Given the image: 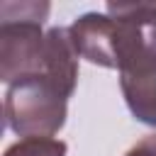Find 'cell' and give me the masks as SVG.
Here are the masks:
<instances>
[{
    "mask_svg": "<svg viewBox=\"0 0 156 156\" xmlns=\"http://www.w3.org/2000/svg\"><path fill=\"white\" fill-rule=\"evenodd\" d=\"M80 58L129 71L156 61V2H107L105 12H85L68 27Z\"/></svg>",
    "mask_w": 156,
    "mask_h": 156,
    "instance_id": "6da1fadb",
    "label": "cell"
},
{
    "mask_svg": "<svg viewBox=\"0 0 156 156\" xmlns=\"http://www.w3.org/2000/svg\"><path fill=\"white\" fill-rule=\"evenodd\" d=\"M49 2H2L0 5V80H46L49 44L41 24L49 17ZM51 85V83H49Z\"/></svg>",
    "mask_w": 156,
    "mask_h": 156,
    "instance_id": "7a4b0ae2",
    "label": "cell"
},
{
    "mask_svg": "<svg viewBox=\"0 0 156 156\" xmlns=\"http://www.w3.org/2000/svg\"><path fill=\"white\" fill-rule=\"evenodd\" d=\"M68 100L46 80L32 78L7 85L5 122L20 139H54L66 124Z\"/></svg>",
    "mask_w": 156,
    "mask_h": 156,
    "instance_id": "3957f363",
    "label": "cell"
},
{
    "mask_svg": "<svg viewBox=\"0 0 156 156\" xmlns=\"http://www.w3.org/2000/svg\"><path fill=\"white\" fill-rule=\"evenodd\" d=\"M119 88L129 112L149 127H156V61L119 73Z\"/></svg>",
    "mask_w": 156,
    "mask_h": 156,
    "instance_id": "277c9868",
    "label": "cell"
},
{
    "mask_svg": "<svg viewBox=\"0 0 156 156\" xmlns=\"http://www.w3.org/2000/svg\"><path fill=\"white\" fill-rule=\"evenodd\" d=\"M68 146L61 139H20L5 149L2 156H66Z\"/></svg>",
    "mask_w": 156,
    "mask_h": 156,
    "instance_id": "5b68a950",
    "label": "cell"
},
{
    "mask_svg": "<svg viewBox=\"0 0 156 156\" xmlns=\"http://www.w3.org/2000/svg\"><path fill=\"white\" fill-rule=\"evenodd\" d=\"M124 156H156V134H146L144 139H139Z\"/></svg>",
    "mask_w": 156,
    "mask_h": 156,
    "instance_id": "8992f818",
    "label": "cell"
}]
</instances>
